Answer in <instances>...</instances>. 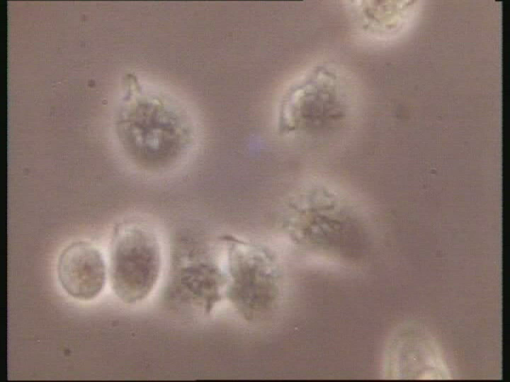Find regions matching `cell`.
Masks as SVG:
<instances>
[{
	"label": "cell",
	"mask_w": 510,
	"mask_h": 382,
	"mask_svg": "<svg viewBox=\"0 0 510 382\" xmlns=\"http://www.w3.org/2000/svg\"><path fill=\"white\" fill-rule=\"evenodd\" d=\"M161 249L156 234L136 225L122 231L116 238L110 254L109 277L112 288L125 303L146 298L159 279Z\"/></svg>",
	"instance_id": "cell-1"
},
{
	"label": "cell",
	"mask_w": 510,
	"mask_h": 382,
	"mask_svg": "<svg viewBox=\"0 0 510 382\" xmlns=\"http://www.w3.org/2000/svg\"><path fill=\"white\" fill-rule=\"evenodd\" d=\"M57 274L64 291L82 301L93 299L100 293L107 275L101 253L85 241H75L63 249L58 259Z\"/></svg>",
	"instance_id": "cell-2"
}]
</instances>
